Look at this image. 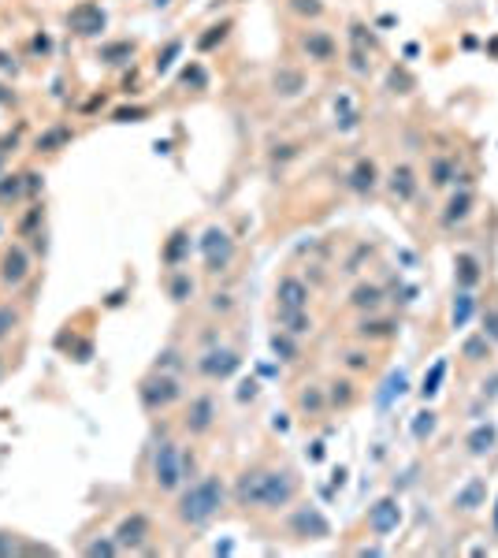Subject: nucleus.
<instances>
[{
	"label": "nucleus",
	"mask_w": 498,
	"mask_h": 558,
	"mask_svg": "<svg viewBox=\"0 0 498 558\" xmlns=\"http://www.w3.org/2000/svg\"><path fill=\"white\" fill-rule=\"evenodd\" d=\"M298 495V477L290 469H246L238 477L235 502L238 506H253V510H283L290 506Z\"/></svg>",
	"instance_id": "1"
},
{
	"label": "nucleus",
	"mask_w": 498,
	"mask_h": 558,
	"mask_svg": "<svg viewBox=\"0 0 498 558\" xmlns=\"http://www.w3.org/2000/svg\"><path fill=\"white\" fill-rule=\"evenodd\" d=\"M224 499H227V488L224 480L216 477V473H208V477L193 480L186 491H182L179 499V521L190 528H205L212 517L224 510Z\"/></svg>",
	"instance_id": "2"
},
{
	"label": "nucleus",
	"mask_w": 498,
	"mask_h": 558,
	"mask_svg": "<svg viewBox=\"0 0 498 558\" xmlns=\"http://www.w3.org/2000/svg\"><path fill=\"white\" fill-rule=\"evenodd\" d=\"M193 469V458H186V454L179 451V447L171 443V439H164L160 447H156V458H153V484L160 491H175L182 488L190 477L186 473Z\"/></svg>",
	"instance_id": "3"
},
{
	"label": "nucleus",
	"mask_w": 498,
	"mask_h": 558,
	"mask_svg": "<svg viewBox=\"0 0 498 558\" xmlns=\"http://www.w3.org/2000/svg\"><path fill=\"white\" fill-rule=\"evenodd\" d=\"M138 398H142V406L149 409V414H156V409H168L171 402L182 398V387L179 380L168 376V372H149V376L142 380V387H138Z\"/></svg>",
	"instance_id": "4"
},
{
	"label": "nucleus",
	"mask_w": 498,
	"mask_h": 558,
	"mask_svg": "<svg viewBox=\"0 0 498 558\" xmlns=\"http://www.w3.org/2000/svg\"><path fill=\"white\" fill-rule=\"evenodd\" d=\"M398 525H402V502L394 495H383L380 502L368 506V533H372V536L383 539V536L398 533Z\"/></svg>",
	"instance_id": "5"
},
{
	"label": "nucleus",
	"mask_w": 498,
	"mask_h": 558,
	"mask_svg": "<svg viewBox=\"0 0 498 558\" xmlns=\"http://www.w3.org/2000/svg\"><path fill=\"white\" fill-rule=\"evenodd\" d=\"M290 533L298 539H327L331 536V521L320 514L316 506H298L290 517Z\"/></svg>",
	"instance_id": "6"
},
{
	"label": "nucleus",
	"mask_w": 498,
	"mask_h": 558,
	"mask_svg": "<svg viewBox=\"0 0 498 558\" xmlns=\"http://www.w3.org/2000/svg\"><path fill=\"white\" fill-rule=\"evenodd\" d=\"M275 298H279V313H305L309 309V287L298 276H283L275 287Z\"/></svg>",
	"instance_id": "7"
},
{
	"label": "nucleus",
	"mask_w": 498,
	"mask_h": 558,
	"mask_svg": "<svg viewBox=\"0 0 498 558\" xmlns=\"http://www.w3.org/2000/svg\"><path fill=\"white\" fill-rule=\"evenodd\" d=\"M186 432L190 436H205L212 432V425H216V402H212V395H197L190 398V409H186Z\"/></svg>",
	"instance_id": "8"
},
{
	"label": "nucleus",
	"mask_w": 498,
	"mask_h": 558,
	"mask_svg": "<svg viewBox=\"0 0 498 558\" xmlns=\"http://www.w3.org/2000/svg\"><path fill=\"white\" fill-rule=\"evenodd\" d=\"M238 365H242V358H238L235 350H208L205 358H197L201 376H208V380H227V376H235Z\"/></svg>",
	"instance_id": "9"
},
{
	"label": "nucleus",
	"mask_w": 498,
	"mask_h": 558,
	"mask_svg": "<svg viewBox=\"0 0 498 558\" xmlns=\"http://www.w3.org/2000/svg\"><path fill=\"white\" fill-rule=\"evenodd\" d=\"M205 261H208V272H224L227 264H230V257H235V242L227 239L219 227H212V231L205 235Z\"/></svg>",
	"instance_id": "10"
},
{
	"label": "nucleus",
	"mask_w": 498,
	"mask_h": 558,
	"mask_svg": "<svg viewBox=\"0 0 498 558\" xmlns=\"http://www.w3.org/2000/svg\"><path fill=\"white\" fill-rule=\"evenodd\" d=\"M454 510L457 514H476L479 506H487V480L484 477H468L461 488L454 491Z\"/></svg>",
	"instance_id": "11"
},
{
	"label": "nucleus",
	"mask_w": 498,
	"mask_h": 558,
	"mask_svg": "<svg viewBox=\"0 0 498 558\" xmlns=\"http://www.w3.org/2000/svg\"><path fill=\"white\" fill-rule=\"evenodd\" d=\"M495 447H498V425H491V420H479V425L468 428L465 451L473 454V458H487V454H495Z\"/></svg>",
	"instance_id": "12"
},
{
	"label": "nucleus",
	"mask_w": 498,
	"mask_h": 558,
	"mask_svg": "<svg viewBox=\"0 0 498 558\" xmlns=\"http://www.w3.org/2000/svg\"><path fill=\"white\" fill-rule=\"evenodd\" d=\"M145 536H149V521H145L142 514L123 517V525L116 528V544H119V547H138Z\"/></svg>",
	"instance_id": "13"
},
{
	"label": "nucleus",
	"mask_w": 498,
	"mask_h": 558,
	"mask_svg": "<svg viewBox=\"0 0 498 558\" xmlns=\"http://www.w3.org/2000/svg\"><path fill=\"white\" fill-rule=\"evenodd\" d=\"M479 279H484L479 261L473 257V253H457V257H454V283H457V287L461 290H473Z\"/></svg>",
	"instance_id": "14"
},
{
	"label": "nucleus",
	"mask_w": 498,
	"mask_h": 558,
	"mask_svg": "<svg viewBox=\"0 0 498 558\" xmlns=\"http://www.w3.org/2000/svg\"><path fill=\"white\" fill-rule=\"evenodd\" d=\"M473 313H476V298H473V290H461L457 287V294H454V301H450V328L454 332H461V328L473 320Z\"/></svg>",
	"instance_id": "15"
},
{
	"label": "nucleus",
	"mask_w": 498,
	"mask_h": 558,
	"mask_svg": "<svg viewBox=\"0 0 498 558\" xmlns=\"http://www.w3.org/2000/svg\"><path fill=\"white\" fill-rule=\"evenodd\" d=\"M461 358H465L468 365H484V361L495 358V343L487 339L484 332H479V335H468V339L461 343Z\"/></svg>",
	"instance_id": "16"
},
{
	"label": "nucleus",
	"mask_w": 498,
	"mask_h": 558,
	"mask_svg": "<svg viewBox=\"0 0 498 558\" xmlns=\"http://www.w3.org/2000/svg\"><path fill=\"white\" fill-rule=\"evenodd\" d=\"M405 387H409L405 372H402V369H394L391 376L383 380V387L376 391V406H380V409H391V402H394V398H402V395H405Z\"/></svg>",
	"instance_id": "17"
},
{
	"label": "nucleus",
	"mask_w": 498,
	"mask_h": 558,
	"mask_svg": "<svg viewBox=\"0 0 498 558\" xmlns=\"http://www.w3.org/2000/svg\"><path fill=\"white\" fill-rule=\"evenodd\" d=\"M391 194L398 201H413V194H417V175H413L409 164H398V168L391 171Z\"/></svg>",
	"instance_id": "18"
},
{
	"label": "nucleus",
	"mask_w": 498,
	"mask_h": 558,
	"mask_svg": "<svg viewBox=\"0 0 498 558\" xmlns=\"http://www.w3.org/2000/svg\"><path fill=\"white\" fill-rule=\"evenodd\" d=\"M442 380H446V358H439L435 365H431L428 372H424V383H420V398L431 402L442 391Z\"/></svg>",
	"instance_id": "19"
},
{
	"label": "nucleus",
	"mask_w": 498,
	"mask_h": 558,
	"mask_svg": "<svg viewBox=\"0 0 498 558\" xmlns=\"http://www.w3.org/2000/svg\"><path fill=\"white\" fill-rule=\"evenodd\" d=\"M468 213H473V194L468 190H461V194H454L450 197V205H446V213H442V224L446 227H454V224H461Z\"/></svg>",
	"instance_id": "20"
},
{
	"label": "nucleus",
	"mask_w": 498,
	"mask_h": 558,
	"mask_svg": "<svg viewBox=\"0 0 498 558\" xmlns=\"http://www.w3.org/2000/svg\"><path fill=\"white\" fill-rule=\"evenodd\" d=\"M394 332H398L394 320H361V324H357V335H361V339H391Z\"/></svg>",
	"instance_id": "21"
},
{
	"label": "nucleus",
	"mask_w": 498,
	"mask_h": 558,
	"mask_svg": "<svg viewBox=\"0 0 498 558\" xmlns=\"http://www.w3.org/2000/svg\"><path fill=\"white\" fill-rule=\"evenodd\" d=\"M354 301L357 309H368V313H372V309H380V301H383V290L376 287V283H361V287H354Z\"/></svg>",
	"instance_id": "22"
},
{
	"label": "nucleus",
	"mask_w": 498,
	"mask_h": 558,
	"mask_svg": "<svg viewBox=\"0 0 498 558\" xmlns=\"http://www.w3.org/2000/svg\"><path fill=\"white\" fill-rule=\"evenodd\" d=\"M435 428H439V414H435V409H420V414L413 417V439H417V443L431 439V436H435Z\"/></svg>",
	"instance_id": "23"
},
{
	"label": "nucleus",
	"mask_w": 498,
	"mask_h": 558,
	"mask_svg": "<svg viewBox=\"0 0 498 558\" xmlns=\"http://www.w3.org/2000/svg\"><path fill=\"white\" fill-rule=\"evenodd\" d=\"M349 186L361 190V194H368V190H376V164L372 160H357L354 175H349Z\"/></svg>",
	"instance_id": "24"
},
{
	"label": "nucleus",
	"mask_w": 498,
	"mask_h": 558,
	"mask_svg": "<svg viewBox=\"0 0 498 558\" xmlns=\"http://www.w3.org/2000/svg\"><path fill=\"white\" fill-rule=\"evenodd\" d=\"M301 86H305L301 71H279V75H275V94H283V97L301 94Z\"/></svg>",
	"instance_id": "25"
},
{
	"label": "nucleus",
	"mask_w": 498,
	"mask_h": 558,
	"mask_svg": "<svg viewBox=\"0 0 498 558\" xmlns=\"http://www.w3.org/2000/svg\"><path fill=\"white\" fill-rule=\"evenodd\" d=\"M354 398H357V391H354V383H349V380H335V383H331V391H327V402H331V406L346 409Z\"/></svg>",
	"instance_id": "26"
},
{
	"label": "nucleus",
	"mask_w": 498,
	"mask_h": 558,
	"mask_svg": "<svg viewBox=\"0 0 498 558\" xmlns=\"http://www.w3.org/2000/svg\"><path fill=\"white\" fill-rule=\"evenodd\" d=\"M305 49H309L316 60H331V56H335V45H331V38H327V34H320V30L305 38Z\"/></svg>",
	"instance_id": "27"
},
{
	"label": "nucleus",
	"mask_w": 498,
	"mask_h": 558,
	"mask_svg": "<svg viewBox=\"0 0 498 558\" xmlns=\"http://www.w3.org/2000/svg\"><path fill=\"white\" fill-rule=\"evenodd\" d=\"M23 276H26V257H23L19 250L8 253V257H4V279H8V283H19Z\"/></svg>",
	"instance_id": "28"
},
{
	"label": "nucleus",
	"mask_w": 498,
	"mask_h": 558,
	"mask_svg": "<svg viewBox=\"0 0 498 558\" xmlns=\"http://www.w3.org/2000/svg\"><path fill=\"white\" fill-rule=\"evenodd\" d=\"M450 179H457V175H454V164L442 160V157H435V160H431V186H446Z\"/></svg>",
	"instance_id": "29"
},
{
	"label": "nucleus",
	"mask_w": 498,
	"mask_h": 558,
	"mask_svg": "<svg viewBox=\"0 0 498 558\" xmlns=\"http://www.w3.org/2000/svg\"><path fill=\"white\" fill-rule=\"evenodd\" d=\"M279 320L287 324L290 335H305L309 328H312V320H305V313H279Z\"/></svg>",
	"instance_id": "30"
},
{
	"label": "nucleus",
	"mask_w": 498,
	"mask_h": 558,
	"mask_svg": "<svg viewBox=\"0 0 498 558\" xmlns=\"http://www.w3.org/2000/svg\"><path fill=\"white\" fill-rule=\"evenodd\" d=\"M272 350L279 354L283 361H294V358H298V346H294L287 335H272Z\"/></svg>",
	"instance_id": "31"
},
{
	"label": "nucleus",
	"mask_w": 498,
	"mask_h": 558,
	"mask_svg": "<svg viewBox=\"0 0 498 558\" xmlns=\"http://www.w3.org/2000/svg\"><path fill=\"white\" fill-rule=\"evenodd\" d=\"M324 402H327V395H324L320 387L301 391V409H312V414H320V409H324Z\"/></svg>",
	"instance_id": "32"
},
{
	"label": "nucleus",
	"mask_w": 498,
	"mask_h": 558,
	"mask_svg": "<svg viewBox=\"0 0 498 558\" xmlns=\"http://www.w3.org/2000/svg\"><path fill=\"white\" fill-rule=\"evenodd\" d=\"M484 335L495 343V350H498V305L484 309Z\"/></svg>",
	"instance_id": "33"
},
{
	"label": "nucleus",
	"mask_w": 498,
	"mask_h": 558,
	"mask_svg": "<svg viewBox=\"0 0 498 558\" xmlns=\"http://www.w3.org/2000/svg\"><path fill=\"white\" fill-rule=\"evenodd\" d=\"M190 294H193V283H190L186 276H175V279H171V298H175V301H186Z\"/></svg>",
	"instance_id": "34"
},
{
	"label": "nucleus",
	"mask_w": 498,
	"mask_h": 558,
	"mask_svg": "<svg viewBox=\"0 0 498 558\" xmlns=\"http://www.w3.org/2000/svg\"><path fill=\"white\" fill-rule=\"evenodd\" d=\"M479 398H484V402H495L498 398V372H491V376L479 383Z\"/></svg>",
	"instance_id": "35"
},
{
	"label": "nucleus",
	"mask_w": 498,
	"mask_h": 558,
	"mask_svg": "<svg viewBox=\"0 0 498 558\" xmlns=\"http://www.w3.org/2000/svg\"><path fill=\"white\" fill-rule=\"evenodd\" d=\"M182 250H186V235L179 231V235H175V242L168 246V250H164V261H171V264H175V261L182 257Z\"/></svg>",
	"instance_id": "36"
},
{
	"label": "nucleus",
	"mask_w": 498,
	"mask_h": 558,
	"mask_svg": "<svg viewBox=\"0 0 498 558\" xmlns=\"http://www.w3.org/2000/svg\"><path fill=\"white\" fill-rule=\"evenodd\" d=\"M294 8H298V12H309V15L324 12V4H320V0H294Z\"/></svg>",
	"instance_id": "37"
},
{
	"label": "nucleus",
	"mask_w": 498,
	"mask_h": 558,
	"mask_svg": "<svg viewBox=\"0 0 498 558\" xmlns=\"http://www.w3.org/2000/svg\"><path fill=\"white\" fill-rule=\"evenodd\" d=\"M15 324V313L12 309H0V335H8V328Z\"/></svg>",
	"instance_id": "38"
},
{
	"label": "nucleus",
	"mask_w": 498,
	"mask_h": 558,
	"mask_svg": "<svg viewBox=\"0 0 498 558\" xmlns=\"http://www.w3.org/2000/svg\"><path fill=\"white\" fill-rule=\"evenodd\" d=\"M346 365H349V369H365V354H346Z\"/></svg>",
	"instance_id": "39"
},
{
	"label": "nucleus",
	"mask_w": 498,
	"mask_h": 558,
	"mask_svg": "<svg viewBox=\"0 0 498 558\" xmlns=\"http://www.w3.org/2000/svg\"><path fill=\"white\" fill-rule=\"evenodd\" d=\"M116 551V544H94L89 547V555H112Z\"/></svg>",
	"instance_id": "40"
},
{
	"label": "nucleus",
	"mask_w": 498,
	"mask_h": 558,
	"mask_svg": "<svg viewBox=\"0 0 498 558\" xmlns=\"http://www.w3.org/2000/svg\"><path fill=\"white\" fill-rule=\"evenodd\" d=\"M495 536H498V499H495Z\"/></svg>",
	"instance_id": "41"
}]
</instances>
